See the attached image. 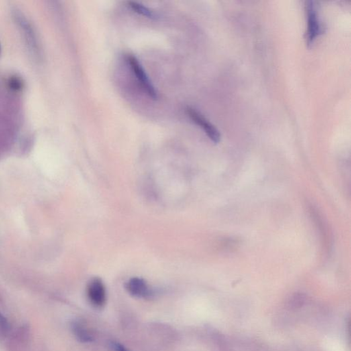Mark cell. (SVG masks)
<instances>
[{"label":"cell","mask_w":351,"mask_h":351,"mask_svg":"<svg viewBox=\"0 0 351 351\" xmlns=\"http://www.w3.org/2000/svg\"><path fill=\"white\" fill-rule=\"evenodd\" d=\"M307 18V31L306 40L308 46H312L317 37L323 33V27L320 22L316 6L313 1H308L305 5Z\"/></svg>","instance_id":"obj_1"},{"label":"cell","mask_w":351,"mask_h":351,"mask_svg":"<svg viewBox=\"0 0 351 351\" xmlns=\"http://www.w3.org/2000/svg\"><path fill=\"white\" fill-rule=\"evenodd\" d=\"M127 60L130 65L131 68L132 69L133 73L136 76L137 80H139V83H141V85H142L144 91L152 100L157 99V92H156L155 88L154 87L152 84L151 83L146 72L144 71V68L136 56L133 54H129L127 56Z\"/></svg>","instance_id":"obj_2"},{"label":"cell","mask_w":351,"mask_h":351,"mask_svg":"<svg viewBox=\"0 0 351 351\" xmlns=\"http://www.w3.org/2000/svg\"><path fill=\"white\" fill-rule=\"evenodd\" d=\"M87 295L92 305L101 308L105 305L107 301V292L103 280L95 277L90 280L87 286Z\"/></svg>","instance_id":"obj_3"},{"label":"cell","mask_w":351,"mask_h":351,"mask_svg":"<svg viewBox=\"0 0 351 351\" xmlns=\"http://www.w3.org/2000/svg\"><path fill=\"white\" fill-rule=\"evenodd\" d=\"M188 116L195 122L196 124L200 125L205 131L206 134L213 142L217 144L220 141V134L216 128L207 120L205 117L199 113L195 109L188 107L187 109Z\"/></svg>","instance_id":"obj_4"},{"label":"cell","mask_w":351,"mask_h":351,"mask_svg":"<svg viewBox=\"0 0 351 351\" xmlns=\"http://www.w3.org/2000/svg\"><path fill=\"white\" fill-rule=\"evenodd\" d=\"M14 18L23 31L27 44H28L32 50H34L35 52L38 51V42H37L36 34L32 25L29 22L28 19H27L23 14L18 10H15L14 11Z\"/></svg>","instance_id":"obj_5"},{"label":"cell","mask_w":351,"mask_h":351,"mask_svg":"<svg viewBox=\"0 0 351 351\" xmlns=\"http://www.w3.org/2000/svg\"><path fill=\"white\" fill-rule=\"evenodd\" d=\"M125 288L129 294L135 297H148L152 293L146 282L138 277L131 278L125 284Z\"/></svg>","instance_id":"obj_6"},{"label":"cell","mask_w":351,"mask_h":351,"mask_svg":"<svg viewBox=\"0 0 351 351\" xmlns=\"http://www.w3.org/2000/svg\"><path fill=\"white\" fill-rule=\"evenodd\" d=\"M72 330L77 340L80 342L87 343L93 340V335L88 330L87 327L80 322H74L72 324Z\"/></svg>","instance_id":"obj_7"},{"label":"cell","mask_w":351,"mask_h":351,"mask_svg":"<svg viewBox=\"0 0 351 351\" xmlns=\"http://www.w3.org/2000/svg\"><path fill=\"white\" fill-rule=\"evenodd\" d=\"M129 6L135 13L142 15L143 16L148 17L150 19H156V15L148 8L142 5V4L135 3V2H129Z\"/></svg>","instance_id":"obj_8"},{"label":"cell","mask_w":351,"mask_h":351,"mask_svg":"<svg viewBox=\"0 0 351 351\" xmlns=\"http://www.w3.org/2000/svg\"><path fill=\"white\" fill-rule=\"evenodd\" d=\"M110 347L113 351H130L129 349L123 346L122 344H119L117 342H111L109 344Z\"/></svg>","instance_id":"obj_9"},{"label":"cell","mask_w":351,"mask_h":351,"mask_svg":"<svg viewBox=\"0 0 351 351\" xmlns=\"http://www.w3.org/2000/svg\"><path fill=\"white\" fill-rule=\"evenodd\" d=\"M10 84H11V87H13L14 89L17 90L21 89V81H19V80L16 79V78H14L13 80H12Z\"/></svg>","instance_id":"obj_10"},{"label":"cell","mask_w":351,"mask_h":351,"mask_svg":"<svg viewBox=\"0 0 351 351\" xmlns=\"http://www.w3.org/2000/svg\"><path fill=\"white\" fill-rule=\"evenodd\" d=\"M0 325L4 329L9 328V323L7 318L1 313H0Z\"/></svg>","instance_id":"obj_11"},{"label":"cell","mask_w":351,"mask_h":351,"mask_svg":"<svg viewBox=\"0 0 351 351\" xmlns=\"http://www.w3.org/2000/svg\"><path fill=\"white\" fill-rule=\"evenodd\" d=\"M0 54H1V45H0Z\"/></svg>","instance_id":"obj_12"}]
</instances>
